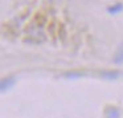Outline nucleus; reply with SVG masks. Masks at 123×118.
<instances>
[{
	"mask_svg": "<svg viewBox=\"0 0 123 118\" xmlns=\"http://www.w3.org/2000/svg\"><path fill=\"white\" fill-rule=\"evenodd\" d=\"M118 76H119L118 72H103L102 73V77L107 78V80H115V78H118Z\"/></svg>",
	"mask_w": 123,
	"mask_h": 118,
	"instance_id": "20e7f679",
	"label": "nucleus"
},
{
	"mask_svg": "<svg viewBox=\"0 0 123 118\" xmlns=\"http://www.w3.org/2000/svg\"><path fill=\"white\" fill-rule=\"evenodd\" d=\"M112 61H114V64H117V65L123 64V43L120 44L119 46H118L117 52H115V54H114V59H112Z\"/></svg>",
	"mask_w": 123,
	"mask_h": 118,
	"instance_id": "f257e3e1",
	"label": "nucleus"
},
{
	"mask_svg": "<svg viewBox=\"0 0 123 118\" xmlns=\"http://www.w3.org/2000/svg\"><path fill=\"white\" fill-rule=\"evenodd\" d=\"M122 11H123V4L122 3H117V4H114V6H111V7L107 8V12L111 13V15H117V13H119V12H122Z\"/></svg>",
	"mask_w": 123,
	"mask_h": 118,
	"instance_id": "7ed1b4c3",
	"label": "nucleus"
},
{
	"mask_svg": "<svg viewBox=\"0 0 123 118\" xmlns=\"http://www.w3.org/2000/svg\"><path fill=\"white\" fill-rule=\"evenodd\" d=\"M120 117V113L118 109H110L107 111V118H119Z\"/></svg>",
	"mask_w": 123,
	"mask_h": 118,
	"instance_id": "39448f33",
	"label": "nucleus"
},
{
	"mask_svg": "<svg viewBox=\"0 0 123 118\" xmlns=\"http://www.w3.org/2000/svg\"><path fill=\"white\" fill-rule=\"evenodd\" d=\"M13 84H15V78L13 77L3 78V80H1V85H0L1 92H6V90H8V89H11L12 86H13Z\"/></svg>",
	"mask_w": 123,
	"mask_h": 118,
	"instance_id": "f03ea898",
	"label": "nucleus"
},
{
	"mask_svg": "<svg viewBox=\"0 0 123 118\" xmlns=\"http://www.w3.org/2000/svg\"><path fill=\"white\" fill-rule=\"evenodd\" d=\"M81 73H69V74H66V77H81Z\"/></svg>",
	"mask_w": 123,
	"mask_h": 118,
	"instance_id": "423d86ee",
	"label": "nucleus"
}]
</instances>
